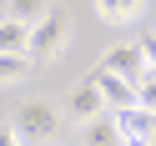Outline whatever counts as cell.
Segmentation results:
<instances>
[{
  "label": "cell",
  "mask_w": 156,
  "mask_h": 146,
  "mask_svg": "<svg viewBox=\"0 0 156 146\" xmlns=\"http://www.w3.org/2000/svg\"><path fill=\"white\" fill-rule=\"evenodd\" d=\"M66 41H71L66 10H45L41 20L30 25V55H35V61H55V55L66 51Z\"/></svg>",
  "instance_id": "1"
},
{
  "label": "cell",
  "mask_w": 156,
  "mask_h": 146,
  "mask_svg": "<svg viewBox=\"0 0 156 146\" xmlns=\"http://www.w3.org/2000/svg\"><path fill=\"white\" fill-rule=\"evenodd\" d=\"M10 121H15V131H20L25 141H51V136L61 131V121H55V111H51L45 101H25Z\"/></svg>",
  "instance_id": "2"
},
{
  "label": "cell",
  "mask_w": 156,
  "mask_h": 146,
  "mask_svg": "<svg viewBox=\"0 0 156 146\" xmlns=\"http://www.w3.org/2000/svg\"><path fill=\"white\" fill-rule=\"evenodd\" d=\"M116 121H121L126 146H156V111H146V106H121Z\"/></svg>",
  "instance_id": "3"
},
{
  "label": "cell",
  "mask_w": 156,
  "mask_h": 146,
  "mask_svg": "<svg viewBox=\"0 0 156 146\" xmlns=\"http://www.w3.org/2000/svg\"><path fill=\"white\" fill-rule=\"evenodd\" d=\"M91 81L101 86V96H106V106H111V111H121V106H136V81H126L121 71H111V66H96L91 71Z\"/></svg>",
  "instance_id": "4"
},
{
  "label": "cell",
  "mask_w": 156,
  "mask_h": 146,
  "mask_svg": "<svg viewBox=\"0 0 156 146\" xmlns=\"http://www.w3.org/2000/svg\"><path fill=\"white\" fill-rule=\"evenodd\" d=\"M66 111H71L76 121H96V116H101V111H111V106H106L101 86H96L91 76H86L81 86H71V96H66Z\"/></svg>",
  "instance_id": "5"
},
{
  "label": "cell",
  "mask_w": 156,
  "mask_h": 146,
  "mask_svg": "<svg viewBox=\"0 0 156 146\" xmlns=\"http://www.w3.org/2000/svg\"><path fill=\"white\" fill-rule=\"evenodd\" d=\"M81 146H126L116 111H101L96 121H81Z\"/></svg>",
  "instance_id": "6"
},
{
  "label": "cell",
  "mask_w": 156,
  "mask_h": 146,
  "mask_svg": "<svg viewBox=\"0 0 156 146\" xmlns=\"http://www.w3.org/2000/svg\"><path fill=\"white\" fill-rule=\"evenodd\" d=\"M106 66H111V71H121L126 81H141V76L151 71V66H146L141 41H136V45H111V51H106Z\"/></svg>",
  "instance_id": "7"
},
{
  "label": "cell",
  "mask_w": 156,
  "mask_h": 146,
  "mask_svg": "<svg viewBox=\"0 0 156 146\" xmlns=\"http://www.w3.org/2000/svg\"><path fill=\"white\" fill-rule=\"evenodd\" d=\"M5 51H30V20L0 15V55H5Z\"/></svg>",
  "instance_id": "8"
},
{
  "label": "cell",
  "mask_w": 156,
  "mask_h": 146,
  "mask_svg": "<svg viewBox=\"0 0 156 146\" xmlns=\"http://www.w3.org/2000/svg\"><path fill=\"white\" fill-rule=\"evenodd\" d=\"M96 15L106 25H131L141 15V0H96Z\"/></svg>",
  "instance_id": "9"
},
{
  "label": "cell",
  "mask_w": 156,
  "mask_h": 146,
  "mask_svg": "<svg viewBox=\"0 0 156 146\" xmlns=\"http://www.w3.org/2000/svg\"><path fill=\"white\" fill-rule=\"evenodd\" d=\"M30 51H5L0 55V86H20L25 76H30Z\"/></svg>",
  "instance_id": "10"
},
{
  "label": "cell",
  "mask_w": 156,
  "mask_h": 146,
  "mask_svg": "<svg viewBox=\"0 0 156 146\" xmlns=\"http://www.w3.org/2000/svg\"><path fill=\"white\" fill-rule=\"evenodd\" d=\"M45 10H51V0H10V15H20V20H30V25L41 20Z\"/></svg>",
  "instance_id": "11"
},
{
  "label": "cell",
  "mask_w": 156,
  "mask_h": 146,
  "mask_svg": "<svg viewBox=\"0 0 156 146\" xmlns=\"http://www.w3.org/2000/svg\"><path fill=\"white\" fill-rule=\"evenodd\" d=\"M136 106H146V111H156V76L146 71L141 81H136Z\"/></svg>",
  "instance_id": "12"
},
{
  "label": "cell",
  "mask_w": 156,
  "mask_h": 146,
  "mask_svg": "<svg viewBox=\"0 0 156 146\" xmlns=\"http://www.w3.org/2000/svg\"><path fill=\"white\" fill-rule=\"evenodd\" d=\"M0 146H25V136L15 131V121H5V126H0Z\"/></svg>",
  "instance_id": "13"
},
{
  "label": "cell",
  "mask_w": 156,
  "mask_h": 146,
  "mask_svg": "<svg viewBox=\"0 0 156 146\" xmlns=\"http://www.w3.org/2000/svg\"><path fill=\"white\" fill-rule=\"evenodd\" d=\"M141 51H146V66H151V76H156V30L141 35Z\"/></svg>",
  "instance_id": "14"
}]
</instances>
